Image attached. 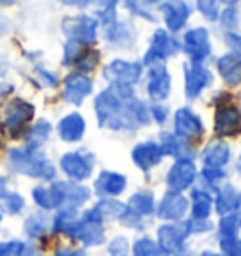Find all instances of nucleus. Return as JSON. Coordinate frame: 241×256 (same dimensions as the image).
I'll return each mask as SVG.
<instances>
[{
	"mask_svg": "<svg viewBox=\"0 0 241 256\" xmlns=\"http://www.w3.org/2000/svg\"><path fill=\"white\" fill-rule=\"evenodd\" d=\"M130 209H134L138 215H151L154 209V198L149 190H140L132 194L128 204Z\"/></svg>",
	"mask_w": 241,
	"mask_h": 256,
	"instance_id": "29",
	"label": "nucleus"
},
{
	"mask_svg": "<svg viewBox=\"0 0 241 256\" xmlns=\"http://www.w3.org/2000/svg\"><path fill=\"white\" fill-rule=\"evenodd\" d=\"M38 74H40L44 80H48V85H49V87H55V85H56V76L46 72V70H42V68L38 70Z\"/></svg>",
	"mask_w": 241,
	"mask_h": 256,
	"instance_id": "53",
	"label": "nucleus"
},
{
	"mask_svg": "<svg viewBox=\"0 0 241 256\" xmlns=\"http://www.w3.org/2000/svg\"><path fill=\"white\" fill-rule=\"evenodd\" d=\"M60 168L64 170V174L68 177H72L76 181H83L92 174L94 158H92V154H88L85 151L66 152L60 158Z\"/></svg>",
	"mask_w": 241,
	"mask_h": 256,
	"instance_id": "9",
	"label": "nucleus"
},
{
	"mask_svg": "<svg viewBox=\"0 0 241 256\" xmlns=\"http://www.w3.org/2000/svg\"><path fill=\"white\" fill-rule=\"evenodd\" d=\"M92 209H94V213H96L102 220H106V218H119V216L122 215V211L126 209V206L117 200H102V202H98L96 208H92Z\"/></svg>",
	"mask_w": 241,
	"mask_h": 256,
	"instance_id": "33",
	"label": "nucleus"
},
{
	"mask_svg": "<svg viewBox=\"0 0 241 256\" xmlns=\"http://www.w3.org/2000/svg\"><path fill=\"white\" fill-rule=\"evenodd\" d=\"M98 62H100V53L98 51H83L80 58L76 60L81 72H92L98 66Z\"/></svg>",
	"mask_w": 241,
	"mask_h": 256,
	"instance_id": "37",
	"label": "nucleus"
},
{
	"mask_svg": "<svg viewBox=\"0 0 241 256\" xmlns=\"http://www.w3.org/2000/svg\"><path fill=\"white\" fill-rule=\"evenodd\" d=\"M240 23V10H238V2H228L226 10L222 14V26L224 28H236Z\"/></svg>",
	"mask_w": 241,
	"mask_h": 256,
	"instance_id": "38",
	"label": "nucleus"
},
{
	"mask_svg": "<svg viewBox=\"0 0 241 256\" xmlns=\"http://www.w3.org/2000/svg\"><path fill=\"white\" fill-rule=\"evenodd\" d=\"M34 200L36 204L44 209H55V200H53V194L49 188H44V186H38V188H34L32 192Z\"/></svg>",
	"mask_w": 241,
	"mask_h": 256,
	"instance_id": "39",
	"label": "nucleus"
},
{
	"mask_svg": "<svg viewBox=\"0 0 241 256\" xmlns=\"http://www.w3.org/2000/svg\"><path fill=\"white\" fill-rule=\"evenodd\" d=\"M119 222L128 226V228H136V230H142L144 228V222H142V215H138L134 209H130L126 206V209L122 211V215L119 216Z\"/></svg>",
	"mask_w": 241,
	"mask_h": 256,
	"instance_id": "40",
	"label": "nucleus"
},
{
	"mask_svg": "<svg viewBox=\"0 0 241 256\" xmlns=\"http://www.w3.org/2000/svg\"><path fill=\"white\" fill-rule=\"evenodd\" d=\"M240 228H241V215H238V213L224 215L220 224H218V232L222 236V240H238Z\"/></svg>",
	"mask_w": 241,
	"mask_h": 256,
	"instance_id": "31",
	"label": "nucleus"
},
{
	"mask_svg": "<svg viewBox=\"0 0 241 256\" xmlns=\"http://www.w3.org/2000/svg\"><path fill=\"white\" fill-rule=\"evenodd\" d=\"M76 226H78L76 209H64V211H60V213L55 216V222H53L55 232H62V234H66V236H70V238H74Z\"/></svg>",
	"mask_w": 241,
	"mask_h": 256,
	"instance_id": "30",
	"label": "nucleus"
},
{
	"mask_svg": "<svg viewBox=\"0 0 241 256\" xmlns=\"http://www.w3.org/2000/svg\"><path fill=\"white\" fill-rule=\"evenodd\" d=\"M140 76H142V64L128 60H113L104 70L106 80L119 87H132L140 80Z\"/></svg>",
	"mask_w": 241,
	"mask_h": 256,
	"instance_id": "4",
	"label": "nucleus"
},
{
	"mask_svg": "<svg viewBox=\"0 0 241 256\" xmlns=\"http://www.w3.org/2000/svg\"><path fill=\"white\" fill-rule=\"evenodd\" d=\"M183 49L190 55L192 62L202 64L204 58L211 55V44H209V32L204 26L192 28L185 34L183 38Z\"/></svg>",
	"mask_w": 241,
	"mask_h": 256,
	"instance_id": "10",
	"label": "nucleus"
},
{
	"mask_svg": "<svg viewBox=\"0 0 241 256\" xmlns=\"http://www.w3.org/2000/svg\"><path fill=\"white\" fill-rule=\"evenodd\" d=\"M198 10H200L204 17L209 19V21H215L218 17V8H217V2H213V0H198Z\"/></svg>",
	"mask_w": 241,
	"mask_h": 256,
	"instance_id": "44",
	"label": "nucleus"
},
{
	"mask_svg": "<svg viewBox=\"0 0 241 256\" xmlns=\"http://www.w3.org/2000/svg\"><path fill=\"white\" fill-rule=\"evenodd\" d=\"M188 238L183 226H160L158 228V247L166 254H179L185 248V240Z\"/></svg>",
	"mask_w": 241,
	"mask_h": 256,
	"instance_id": "16",
	"label": "nucleus"
},
{
	"mask_svg": "<svg viewBox=\"0 0 241 256\" xmlns=\"http://www.w3.org/2000/svg\"><path fill=\"white\" fill-rule=\"evenodd\" d=\"M134 256H168L154 241L149 238H142L134 245Z\"/></svg>",
	"mask_w": 241,
	"mask_h": 256,
	"instance_id": "35",
	"label": "nucleus"
},
{
	"mask_svg": "<svg viewBox=\"0 0 241 256\" xmlns=\"http://www.w3.org/2000/svg\"><path fill=\"white\" fill-rule=\"evenodd\" d=\"M24 245L21 241H6L0 243V256H23Z\"/></svg>",
	"mask_w": 241,
	"mask_h": 256,
	"instance_id": "43",
	"label": "nucleus"
},
{
	"mask_svg": "<svg viewBox=\"0 0 241 256\" xmlns=\"http://www.w3.org/2000/svg\"><path fill=\"white\" fill-rule=\"evenodd\" d=\"M179 51H181V42H177L176 38L170 36L166 30L158 28V30L153 34V38H151V48L147 51L144 62L153 66L156 60H164V58H168V56H174V55H177Z\"/></svg>",
	"mask_w": 241,
	"mask_h": 256,
	"instance_id": "5",
	"label": "nucleus"
},
{
	"mask_svg": "<svg viewBox=\"0 0 241 256\" xmlns=\"http://www.w3.org/2000/svg\"><path fill=\"white\" fill-rule=\"evenodd\" d=\"M183 228H185L186 236H190V234H200V232H206V230H211V224L208 222V220H186L185 224H183Z\"/></svg>",
	"mask_w": 241,
	"mask_h": 256,
	"instance_id": "47",
	"label": "nucleus"
},
{
	"mask_svg": "<svg viewBox=\"0 0 241 256\" xmlns=\"http://www.w3.org/2000/svg\"><path fill=\"white\" fill-rule=\"evenodd\" d=\"M241 130V110L236 106H220L215 113V132L218 136H236Z\"/></svg>",
	"mask_w": 241,
	"mask_h": 256,
	"instance_id": "15",
	"label": "nucleus"
},
{
	"mask_svg": "<svg viewBox=\"0 0 241 256\" xmlns=\"http://www.w3.org/2000/svg\"><path fill=\"white\" fill-rule=\"evenodd\" d=\"M198 176L196 166L192 164V160H177L176 164L170 168L168 172V186L172 188V192H179L188 188L194 183V179Z\"/></svg>",
	"mask_w": 241,
	"mask_h": 256,
	"instance_id": "12",
	"label": "nucleus"
},
{
	"mask_svg": "<svg viewBox=\"0 0 241 256\" xmlns=\"http://www.w3.org/2000/svg\"><path fill=\"white\" fill-rule=\"evenodd\" d=\"M124 186H126V177L115 172H102L94 183V188L100 196H117L124 190Z\"/></svg>",
	"mask_w": 241,
	"mask_h": 256,
	"instance_id": "21",
	"label": "nucleus"
},
{
	"mask_svg": "<svg viewBox=\"0 0 241 256\" xmlns=\"http://www.w3.org/2000/svg\"><path fill=\"white\" fill-rule=\"evenodd\" d=\"M0 206H2V209L6 211V213H10V215H16V213H19L21 209H23L24 206V200L19 196V194H14V192H6L2 198H0Z\"/></svg>",
	"mask_w": 241,
	"mask_h": 256,
	"instance_id": "36",
	"label": "nucleus"
},
{
	"mask_svg": "<svg viewBox=\"0 0 241 256\" xmlns=\"http://www.w3.org/2000/svg\"><path fill=\"white\" fill-rule=\"evenodd\" d=\"M240 200V192L234 188L232 184H226L218 190L217 196V211L220 215H230V211L236 209Z\"/></svg>",
	"mask_w": 241,
	"mask_h": 256,
	"instance_id": "28",
	"label": "nucleus"
},
{
	"mask_svg": "<svg viewBox=\"0 0 241 256\" xmlns=\"http://www.w3.org/2000/svg\"><path fill=\"white\" fill-rule=\"evenodd\" d=\"M213 76L206 66L196 62L185 64V92L188 98H196L204 88L211 85Z\"/></svg>",
	"mask_w": 241,
	"mask_h": 256,
	"instance_id": "14",
	"label": "nucleus"
},
{
	"mask_svg": "<svg viewBox=\"0 0 241 256\" xmlns=\"http://www.w3.org/2000/svg\"><path fill=\"white\" fill-rule=\"evenodd\" d=\"M48 226H49V218L46 215H40V213H34L26 218L24 222V230L30 238H42L44 234L48 232Z\"/></svg>",
	"mask_w": 241,
	"mask_h": 256,
	"instance_id": "34",
	"label": "nucleus"
},
{
	"mask_svg": "<svg viewBox=\"0 0 241 256\" xmlns=\"http://www.w3.org/2000/svg\"><path fill=\"white\" fill-rule=\"evenodd\" d=\"M149 113H151V117H153V119L156 120V122H160V124H162V122L166 120V117H168V108L154 104V106H151Z\"/></svg>",
	"mask_w": 241,
	"mask_h": 256,
	"instance_id": "49",
	"label": "nucleus"
},
{
	"mask_svg": "<svg viewBox=\"0 0 241 256\" xmlns=\"http://www.w3.org/2000/svg\"><path fill=\"white\" fill-rule=\"evenodd\" d=\"M0 220H2V216H0Z\"/></svg>",
	"mask_w": 241,
	"mask_h": 256,
	"instance_id": "59",
	"label": "nucleus"
},
{
	"mask_svg": "<svg viewBox=\"0 0 241 256\" xmlns=\"http://www.w3.org/2000/svg\"><path fill=\"white\" fill-rule=\"evenodd\" d=\"M34 117V106L24 100H12L4 112V130L12 136H19V130Z\"/></svg>",
	"mask_w": 241,
	"mask_h": 256,
	"instance_id": "7",
	"label": "nucleus"
},
{
	"mask_svg": "<svg viewBox=\"0 0 241 256\" xmlns=\"http://www.w3.org/2000/svg\"><path fill=\"white\" fill-rule=\"evenodd\" d=\"M96 28L98 23L96 19L87 16H78V17H68L62 23V30L68 36L70 42L76 44H92L96 40Z\"/></svg>",
	"mask_w": 241,
	"mask_h": 256,
	"instance_id": "3",
	"label": "nucleus"
},
{
	"mask_svg": "<svg viewBox=\"0 0 241 256\" xmlns=\"http://www.w3.org/2000/svg\"><path fill=\"white\" fill-rule=\"evenodd\" d=\"M90 90H92V81L88 80L87 76H83V74H72L64 81L62 96H64L66 102L80 106L83 102V98L90 94Z\"/></svg>",
	"mask_w": 241,
	"mask_h": 256,
	"instance_id": "17",
	"label": "nucleus"
},
{
	"mask_svg": "<svg viewBox=\"0 0 241 256\" xmlns=\"http://www.w3.org/2000/svg\"><path fill=\"white\" fill-rule=\"evenodd\" d=\"M220 248L226 256H241V240H220Z\"/></svg>",
	"mask_w": 241,
	"mask_h": 256,
	"instance_id": "48",
	"label": "nucleus"
},
{
	"mask_svg": "<svg viewBox=\"0 0 241 256\" xmlns=\"http://www.w3.org/2000/svg\"><path fill=\"white\" fill-rule=\"evenodd\" d=\"M6 194V179H0V198Z\"/></svg>",
	"mask_w": 241,
	"mask_h": 256,
	"instance_id": "56",
	"label": "nucleus"
},
{
	"mask_svg": "<svg viewBox=\"0 0 241 256\" xmlns=\"http://www.w3.org/2000/svg\"><path fill=\"white\" fill-rule=\"evenodd\" d=\"M100 126L112 130H132L138 124H147L151 120V113L147 106L134 98L132 87L112 85L102 90L94 102Z\"/></svg>",
	"mask_w": 241,
	"mask_h": 256,
	"instance_id": "1",
	"label": "nucleus"
},
{
	"mask_svg": "<svg viewBox=\"0 0 241 256\" xmlns=\"http://www.w3.org/2000/svg\"><path fill=\"white\" fill-rule=\"evenodd\" d=\"M117 2H102V10H98V17L102 19L104 26H110L117 21Z\"/></svg>",
	"mask_w": 241,
	"mask_h": 256,
	"instance_id": "41",
	"label": "nucleus"
},
{
	"mask_svg": "<svg viewBox=\"0 0 241 256\" xmlns=\"http://www.w3.org/2000/svg\"><path fill=\"white\" fill-rule=\"evenodd\" d=\"M160 140H162V145H160L162 154L177 156L179 160H190V156L194 154V149H190V145L185 144V142H181V140L176 138L174 134L162 132Z\"/></svg>",
	"mask_w": 241,
	"mask_h": 256,
	"instance_id": "23",
	"label": "nucleus"
},
{
	"mask_svg": "<svg viewBox=\"0 0 241 256\" xmlns=\"http://www.w3.org/2000/svg\"><path fill=\"white\" fill-rule=\"evenodd\" d=\"M226 44L234 49V53H241V34H234V32H226L224 36Z\"/></svg>",
	"mask_w": 241,
	"mask_h": 256,
	"instance_id": "50",
	"label": "nucleus"
},
{
	"mask_svg": "<svg viewBox=\"0 0 241 256\" xmlns=\"http://www.w3.org/2000/svg\"><path fill=\"white\" fill-rule=\"evenodd\" d=\"M236 209H240V211H241V194H240V200H238V206H236Z\"/></svg>",
	"mask_w": 241,
	"mask_h": 256,
	"instance_id": "58",
	"label": "nucleus"
},
{
	"mask_svg": "<svg viewBox=\"0 0 241 256\" xmlns=\"http://www.w3.org/2000/svg\"><path fill=\"white\" fill-rule=\"evenodd\" d=\"M55 256H87L85 250H74V248H58Z\"/></svg>",
	"mask_w": 241,
	"mask_h": 256,
	"instance_id": "52",
	"label": "nucleus"
},
{
	"mask_svg": "<svg viewBox=\"0 0 241 256\" xmlns=\"http://www.w3.org/2000/svg\"><path fill=\"white\" fill-rule=\"evenodd\" d=\"M124 4H126V6H128V8H132V12H134V14H138V16H142V17H145V19H151V21H154V17L151 16V14H147V12H144V10L140 8V4H138V2H124Z\"/></svg>",
	"mask_w": 241,
	"mask_h": 256,
	"instance_id": "51",
	"label": "nucleus"
},
{
	"mask_svg": "<svg viewBox=\"0 0 241 256\" xmlns=\"http://www.w3.org/2000/svg\"><path fill=\"white\" fill-rule=\"evenodd\" d=\"M172 87V78L166 66L162 64H153L149 70V83H147V94L154 102L166 100Z\"/></svg>",
	"mask_w": 241,
	"mask_h": 256,
	"instance_id": "13",
	"label": "nucleus"
},
{
	"mask_svg": "<svg viewBox=\"0 0 241 256\" xmlns=\"http://www.w3.org/2000/svg\"><path fill=\"white\" fill-rule=\"evenodd\" d=\"M106 36H108V40L112 42V44H115V46L130 48L132 42H134L136 32H134V28H132L128 23H119V21H115L113 24L106 26Z\"/></svg>",
	"mask_w": 241,
	"mask_h": 256,
	"instance_id": "26",
	"label": "nucleus"
},
{
	"mask_svg": "<svg viewBox=\"0 0 241 256\" xmlns=\"http://www.w3.org/2000/svg\"><path fill=\"white\" fill-rule=\"evenodd\" d=\"M85 134V120L80 113H70L58 122V136L64 142H78Z\"/></svg>",
	"mask_w": 241,
	"mask_h": 256,
	"instance_id": "24",
	"label": "nucleus"
},
{
	"mask_svg": "<svg viewBox=\"0 0 241 256\" xmlns=\"http://www.w3.org/2000/svg\"><path fill=\"white\" fill-rule=\"evenodd\" d=\"M164 10V19H166V26L170 32L181 30V26L186 23V19L190 16V8L185 2H164L160 4Z\"/></svg>",
	"mask_w": 241,
	"mask_h": 256,
	"instance_id": "20",
	"label": "nucleus"
},
{
	"mask_svg": "<svg viewBox=\"0 0 241 256\" xmlns=\"http://www.w3.org/2000/svg\"><path fill=\"white\" fill-rule=\"evenodd\" d=\"M202 177H204V181L211 186V188H218V183L224 179V172L218 168H206L202 170Z\"/></svg>",
	"mask_w": 241,
	"mask_h": 256,
	"instance_id": "42",
	"label": "nucleus"
},
{
	"mask_svg": "<svg viewBox=\"0 0 241 256\" xmlns=\"http://www.w3.org/2000/svg\"><path fill=\"white\" fill-rule=\"evenodd\" d=\"M23 256H44V254H42L38 248H28V250H24L23 252Z\"/></svg>",
	"mask_w": 241,
	"mask_h": 256,
	"instance_id": "55",
	"label": "nucleus"
},
{
	"mask_svg": "<svg viewBox=\"0 0 241 256\" xmlns=\"http://www.w3.org/2000/svg\"><path fill=\"white\" fill-rule=\"evenodd\" d=\"M76 240L83 241L85 245H100L104 243V228H102V218L94 213V209L87 211L81 220H78L76 232H74Z\"/></svg>",
	"mask_w": 241,
	"mask_h": 256,
	"instance_id": "8",
	"label": "nucleus"
},
{
	"mask_svg": "<svg viewBox=\"0 0 241 256\" xmlns=\"http://www.w3.org/2000/svg\"><path fill=\"white\" fill-rule=\"evenodd\" d=\"M162 151H160V145L153 144V142H147V144H140L134 147L132 151V160L140 170H147L154 168L158 162L162 160Z\"/></svg>",
	"mask_w": 241,
	"mask_h": 256,
	"instance_id": "19",
	"label": "nucleus"
},
{
	"mask_svg": "<svg viewBox=\"0 0 241 256\" xmlns=\"http://www.w3.org/2000/svg\"><path fill=\"white\" fill-rule=\"evenodd\" d=\"M49 132H51V124H49L48 120H38V124L28 132V138H26L28 147H26V149L38 151V147L49 138Z\"/></svg>",
	"mask_w": 241,
	"mask_h": 256,
	"instance_id": "32",
	"label": "nucleus"
},
{
	"mask_svg": "<svg viewBox=\"0 0 241 256\" xmlns=\"http://www.w3.org/2000/svg\"><path fill=\"white\" fill-rule=\"evenodd\" d=\"M204 134V124L200 117L188 108H183L176 113V138L188 144L190 140H196Z\"/></svg>",
	"mask_w": 241,
	"mask_h": 256,
	"instance_id": "11",
	"label": "nucleus"
},
{
	"mask_svg": "<svg viewBox=\"0 0 241 256\" xmlns=\"http://www.w3.org/2000/svg\"><path fill=\"white\" fill-rule=\"evenodd\" d=\"M188 202L183 194L179 192H166V196L162 198L160 206H158V216L164 220H177L186 213Z\"/></svg>",
	"mask_w": 241,
	"mask_h": 256,
	"instance_id": "18",
	"label": "nucleus"
},
{
	"mask_svg": "<svg viewBox=\"0 0 241 256\" xmlns=\"http://www.w3.org/2000/svg\"><path fill=\"white\" fill-rule=\"evenodd\" d=\"M202 158L206 162L208 168H222L224 164H228L230 160V147L222 142H215V144H209L204 152H202Z\"/></svg>",
	"mask_w": 241,
	"mask_h": 256,
	"instance_id": "25",
	"label": "nucleus"
},
{
	"mask_svg": "<svg viewBox=\"0 0 241 256\" xmlns=\"http://www.w3.org/2000/svg\"><path fill=\"white\" fill-rule=\"evenodd\" d=\"M10 164L16 172L28 177H42V179L55 177V166L38 151L14 149V151H10Z\"/></svg>",
	"mask_w": 241,
	"mask_h": 256,
	"instance_id": "2",
	"label": "nucleus"
},
{
	"mask_svg": "<svg viewBox=\"0 0 241 256\" xmlns=\"http://www.w3.org/2000/svg\"><path fill=\"white\" fill-rule=\"evenodd\" d=\"M110 256H128V241L126 238H115L110 243Z\"/></svg>",
	"mask_w": 241,
	"mask_h": 256,
	"instance_id": "45",
	"label": "nucleus"
},
{
	"mask_svg": "<svg viewBox=\"0 0 241 256\" xmlns=\"http://www.w3.org/2000/svg\"><path fill=\"white\" fill-rule=\"evenodd\" d=\"M218 72L224 78L228 85H240L241 83V53H228L218 58Z\"/></svg>",
	"mask_w": 241,
	"mask_h": 256,
	"instance_id": "22",
	"label": "nucleus"
},
{
	"mask_svg": "<svg viewBox=\"0 0 241 256\" xmlns=\"http://www.w3.org/2000/svg\"><path fill=\"white\" fill-rule=\"evenodd\" d=\"M8 90H10V85H8V83H6V80H4V72L0 70V96H2V94H6Z\"/></svg>",
	"mask_w": 241,
	"mask_h": 256,
	"instance_id": "54",
	"label": "nucleus"
},
{
	"mask_svg": "<svg viewBox=\"0 0 241 256\" xmlns=\"http://www.w3.org/2000/svg\"><path fill=\"white\" fill-rule=\"evenodd\" d=\"M83 53V49H81L80 44H76V42H68L64 48V60L62 62L64 64H72L76 62L78 58H80V55Z\"/></svg>",
	"mask_w": 241,
	"mask_h": 256,
	"instance_id": "46",
	"label": "nucleus"
},
{
	"mask_svg": "<svg viewBox=\"0 0 241 256\" xmlns=\"http://www.w3.org/2000/svg\"><path fill=\"white\" fill-rule=\"evenodd\" d=\"M202 256H220V254H215V252H204Z\"/></svg>",
	"mask_w": 241,
	"mask_h": 256,
	"instance_id": "57",
	"label": "nucleus"
},
{
	"mask_svg": "<svg viewBox=\"0 0 241 256\" xmlns=\"http://www.w3.org/2000/svg\"><path fill=\"white\" fill-rule=\"evenodd\" d=\"M192 216L194 220H208V216L211 215V206H213V200L209 196V192L206 190H192Z\"/></svg>",
	"mask_w": 241,
	"mask_h": 256,
	"instance_id": "27",
	"label": "nucleus"
},
{
	"mask_svg": "<svg viewBox=\"0 0 241 256\" xmlns=\"http://www.w3.org/2000/svg\"><path fill=\"white\" fill-rule=\"evenodd\" d=\"M51 192H53V196H55L56 208L66 206V209L80 208L81 204H85V202L90 198V190H88V188L80 186V184H76V183H66V181L55 183L51 186Z\"/></svg>",
	"mask_w": 241,
	"mask_h": 256,
	"instance_id": "6",
	"label": "nucleus"
}]
</instances>
